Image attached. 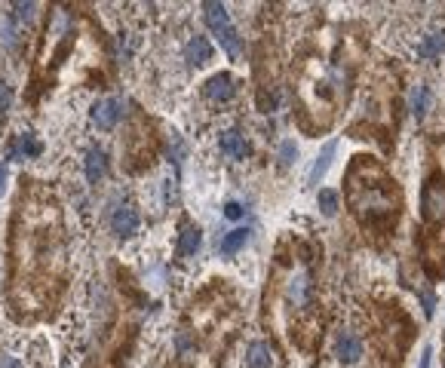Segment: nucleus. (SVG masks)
<instances>
[{
    "instance_id": "obj_1",
    "label": "nucleus",
    "mask_w": 445,
    "mask_h": 368,
    "mask_svg": "<svg viewBox=\"0 0 445 368\" xmlns=\"http://www.w3.org/2000/svg\"><path fill=\"white\" fill-rule=\"evenodd\" d=\"M347 200L354 215L366 224H387L399 209L396 181H390L387 172L366 157H359L347 172Z\"/></svg>"
},
{
    "instance_id": "obj_2",
    "label": "nucleus",
    "mask_w": 445,
    "mask_h": 368,
    "mask_svg": "<svg viewBox=\"0 0 445 368\" xmlns=\"http://www.w3.org/2000/svg\"><path fill=\"white\" fill-rule=\"evenodd\" d=\"M203 16H206V25H209V31L219 37V44H221L224 53L231 56V58L240 56L243 40H240V31H236L234 22H231L227 6L219 4V0H206V4H203Z\"/></svg>"
},
{
    "instance_id": "obj_3",
    "label": "nucleus",
    "mask_w": 445,
    "mask_h": 368,
    "mask_svg": "<svg viewBox=\"0 0 445 368\" xmlns=\"http://www.w3.org/2000/svg\"><path fill=\"white\" fill-rule=\"evenodd\" d=\"M421 215L424 221H442L445 218V184L439 178H430L421 190Z\"/></svg>"
},
{
    "instance_id": "obj_4",
    "label": "nucleus",
    "mask_w": 445,
    "mask_h": 368,
    "mask_svg": "<svg viewBox=\"0 0 445 368\" xmlns=\"http://www.w3.org/2000/svg\"><path fill=\"white\" fill-rule=\"evenodd\" d=\"M362 341L354 334V332H338L335 337V356H338V362H344V365H356L362 359Z\"/></svg>"
},
{
    "instance_id": "obj_5",
    "label": "nucleus",
    "mask_w": 445,
    "mask_h": 368,
    "mask_svg": "<svg viewBox=\"0 0 445 368\" xmlns=\"http://www.w3.org/2000/svg\"><path fill=\"white\" fill-rule=\"evenodd\" d=\"M111 230L117 233L120 240H129L132 233L139 230V212L129 206V203H123V206H117L114 209V215H111Z\"/></svg>"
},
{
    "instance_id": "obj_6",
    "label": "nucleus",
    "mask_w": 445,
    "mask_h": 368,
    "mask_svg": "<svg viewBox=\"0 0 445 368\" xmlns=\"http://www.w3.org/2000/svg\"><path fill=\"white\" fill-rule=\"evenodd\" d=\"M120 114H123L120 98H101V101H96V108H92V123H96L99 129H114Z\"/></svg>"
},
{
    "instance_id": "obj_7",
    "label": "nucleus",
    "mask_w": 445,
    "mask_h": 368,
    "mask_svg": "<svg viewBox=\"0 0 445 368\" xmlns=\"http://www.w3.org/2000/svg\"><path fill=\"white\" fill-rule=\"evenodd\" d=\"M335 150H338L335 141H326V145H323L319 157L314 160V166H310V172H307V184H310V188H319V181L326 178V172H329V166H332V160H335Z\"/></svg>"
},
{
    "instance_id": "obj_8",
    "label": "nucleus",
    "mask_w": 445,
    "mask_h": 368,
    "mask_svg": "<svg viewBox=\"0 0 445 368\" xmlns=\"http://www.w3.org/2000/svg\"><path fill=\"white\" fill-rule=\"evenodd\" d=\"M203 92H206V98H209V101H227V98H234V92H236L234 77L231 74H215V77L206 80Z\"/></svg>"
},
{
    "instance_id": "obj_9",
    "label": "nucleus",
    "mask_w": 445,
    "mask_h": 368,
    "mask_svg": "<svg viewBox=\"0 0 445 368\" xmlns=\"http://www.w3.org/2000/svg\"><path fill=\"white\" fill-rule=\"evenodd\" d=\"M84 169H86V181L89 184H99L101 178L108 175V157L101 148H89L86 150V160H84Z\"/></svg>"
},
{
    "instance_id": "obj_10",
    "label": "nucleus",
    "mask_w": 445,
    "mask_h": 368,
    "mask_svg": "<svg viewBox=\"0 0 445 368\" xmlns=\"http://www.w3.org/2000/svg\"><path fill=\"white\" fill-rule=\"evenodd\" d=\"M246 368H274V347L264 341L249 344V350H246Z\"/></svg>"
},
{
    "instance_id": "obj_11",
    "label": "nucleus",
    "mask_w": 445,
    "mask_h": 368,
    "mask_svg": "<svg viewBox=\"0 0 445 368\" xmlns=\"http://www.w3.org/2000/svg\"><path fill=\"white\" fill-rule=\"evenodd\" d=\"M212 58V44L206 37H194L188 46H184V61H188L191 68H200L206 61Z\"/></svg>"
},
{
    "instance_id": "obj_12",
    "label": "nucleus",
    "mask_w": 445,
    "mask_h": 368,
    "mask_svg": "<svg viewBox=\"0 0 445 368\" xmlns=\"http://www.w3.org/2000/svg\"><path fill=\"white\" fill-rule=\"evenodd\" d=\"M286 295H289V301H292L295 307H307V301H310V276L304 270L295 273L292 280H289V285H286Z\"/></svg>"
},
{
    "instance_id": "obj_13",
    "label": "nucleus",
    "mask_w": 445,
    "mask_h": 368,
    "mask_svg": "<svg viewBox=\"0 0 445 368\" xmlns=\"http://www.w3.org/2000/svg\"><path fill=\"white\" fill-rule=\"evenodd\" d=\"M219 148H221V153H227V157H236V160L249 153V145H246V138H243L236 129H227V132H221V138H219Z\"/></svg>"
},
{
    "instance_id": "obj_14",
    "label": "nucleus",
    "mask_w": 445,
    "mask_h": 368,
    "mask_svg": "<svg viewBox=\"0 0 445 368\" xmlns=\"http://www.w3.org/2000/svg\"><path fill=\"white\" fill-rule=\"evenodd\" d=\"M200 242H203V233L196 224H181V233H179V255H196V249H200Z\"/></svg>"
},
{
    "instance_id": "obj_15",
    "label": "nucleus",
    "mask_w": 445,
    "mask_h": 368,
    "mask_svg": "<svg viewBox=\"0 0 445 368\" xmlns=\"http://www.w3.org/2000/svg\"><path fill=\"white\" fill-rule=\"evenodd\" d=\"M409 111H411V117L415 120H424L427 117V111H430V89L418 83L415 89H411V96H409Z\"/></svg>"
},
{
    "instance_id": "obj_16",
    "label": "nucleus",
    "mask_w": 445,
    "mask_h": 368,
    "mask_svg": "<svg viewBox=\"0 0 445 368\" xmlns=\"http://www.w3.org/2000/svg\"><path fill=\"white\" fill-rule=\"evenodd\" d=\"M40 153V145H37V138H34V132H22L19 136V141L13 148H9V157L6 160H22V157H37Z\"/></svg>"
},
{
    "instance_id": "obj_17",
    "label": "nucleus",
    "mask_w": 445,
    "mask_h": 368,
    "mask_svg": "<svg viewBox=\"0 0 445 368\" xmlns=\"http://www.w3.org/2000/svg\"><path fill=\"white\" fill-rule=\"evenodd\" d=\"M246 242H249V230H246V228H234V230H227L224 237H221L219 252H221V255H236Z\"/></svg>"
},
{
    "instance_id": "obj_18",
    "label": "nucleus",
    "mask_w": 445,
    "mask_h": 368,
    "mask_svg": "<svg viewBox=\"0 0 445 368\" xmlns=\"http://www.w3.org/2000/svg\"><path fill=\"white\" fill-rule=\"evenodd\" d=\"M445 53V31H433L418 44V56L421 58H436Z\"/></svg>"
},
{
    "instance_id": "obj_19",
    "label": "nucleus",
    "mask_w": 445,
    "mask_h": 368,
    "mask_svg": "<svg viewBox=\"0 0 445 368\" xmlns=\"http://www.w3.org/2000/svg\"><path fill=\"white\" fill-rule=\"evenodd\" d=\"M316 203H319V209H323V215H329V218L338 212V193L329 190V188H323L316 193Z\"/></svg>"
},
{
    "instance_id": "obj_20",
    "label": "nucleus",
    "mask_w": 445,
    "mask_h": 368,
    "mask_svg": "<svg viewBox=\"0 0 445 368\" xmlns=\"http://www.w3.org/2000/svg\"><path fill=\"white\" fill-rule=\"evenodd\" d=\"M184 153H188V148H184V141H181V136H169V157H172V163H175V172H181V163H184Z\"/></svg>"
},
{
    "instance_id": "obj_21",
    "label": "nucleus",
    "mask_w": 445,
    "mask_h": 368,
    "mask_svg": "<svg viewBox=\"0 0 445 368\" xmlns=\"http://www.w3.org/2000/svg\"><path fill=\"white\" fill-rule=\"evenodd\" d=\"M295 157H298V145H295L292 138H286L283 145H279V166L289 169V166L295 163Z\"/></svg>"
},
{
    "instance_id": "obj_22",
    "label": "nucleus",
    "mask_w": 445,
    "mask_h": 368,
    "mask_svg": "<svg viewBox=\"0 0 445 368\" xmlns=\"http://www.w3.org/2000/svg\"><path fill=\"white\" fill-rule=\"evenodd\" d=\"M16 34H19V31H16V22L6 16V19H4V25H0V37H4V44H6L9 49L16 46Z\"/></svg>"
},
{
    "instance_id": "obj_23",
    "label": "nucleus",
    "mask_w": 445,
    "mask_h": 368,
    "mask_svg": "<svg viewBox=\"0 0 445 368\" xmlns=\"http://www.w3.org/2000/svg\"><path fill=\"white\" fill-rule=\"evenodd\" d=\"M9 105H13V89H9L4 80H0V114H6Z\"/></svg>"
},
{
    "instance_id": "obj_24",
    "label": "nucleus",
    "mask_w": 445,
    "mask_h": 368,
    "mask_svg": "<svg viewBox=\"0 0 445 368\" xmlns=\"http://www.w3.org/2000/svg\"><path fill=\"white\" fill-rule=\"evenodd\" d=\"M16 9V13H19V22H31V19H34V4H16L13 6Z\"/></svg>"
},
{
    "instance_id": "obj_25",
    "label": "nucleus",
    "mask_w": 445,
    "mask_h": 368,
    "mask_svg": "<svg viewBox=\"0 0 445 368\" xmlns=\"http://www.w3.org/2000/svg\"><path fill=\"white\" fill-rule=\"evenodd\" d=\"M224 218H231V221H236V218H243V206L240 203H224Z\"/></svg>"
},
{
    "instance_id": "obj_26",
    "label": "nucleus",
    "mask_w": 445,
    "mask_h": 368,
    "mask_svg": "<svg viewBox=\"0 0 445 368\" xmlns=\"http://www.w3.org/2000/svg\"><path fill=\"white\" fill-rule=\"evenodd\" d=\"M421 304H424V316H433V310H436V298H433L430 292H421Z\"/></svg>"
},
{
    "instance_id": "obj_27",
    "label": "nucleus",
    "mask_w": 445,
    "mask_h": 368,
    "mask_svg": "<svg viewBox=\"0 0 445 368\" xmlns=\"http://www.w3.org/2000/svg\"><path fill=\"white\" fill-rule=\"evenodd\" d=\"M175 347H179V353L184 356V353L191 350V334L188 332H179V337H175Z\"/></svg>"
},
{
    "instance_id": "obj_28",
    "label": "nucleus",
    "mask_w": 445,
    "mask_h": 368,
    "mask_svg": "<svg viewBox=\"0 0 445 368\" xmlns=\"http://www.w3.org/2000/svg\"><path fill=\"white\" fill-rule=\"evenodd\" d=\"M0 368H22V362H19L16 356H9V353H0Z\"/></svg>"
},
{
    "instance_id": "obj_29",
    "label": "nucleus",
    "mask_w": 445,
    "mask_h": 368,
    "mask_svg": "<svg viewBox=\"0 0 445 368\" xmlns=\"http://www.w3.org/2000/svg\"><path fill=\"white\" fill-rule=\"evenodd\" d=\"M430 362H433V347L427 344V347L421 350V362H418V368H430Z\"/></svg>"
},
{
    "instance_id": "obj_30",
    "label": "nucleus",
    "mask_w": 445,
    "mask_h": 368,
    "mask_svg": "<svg viewBox=\"0 0 445 368\" xmlns=\"http://www.w3.org/2000/svg\"><path fill=\"white\" fill-rule=\"evenodd\" d=\"M4 190H6V163L0 166V193H4Z\"/></svg>"
}]
</instances>
